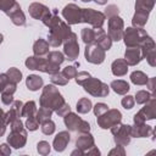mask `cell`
<instances>
[{"label": "cell", "mask_w": 156, "mask_h": 156, "mask_svg": "<svg viewBox=\"0 0 156 156\" xmlns=\"http://www.w3.org/2000/svg\"><path fill=\"white\" fill-rule=\"evenodd\" d=\"M71 33V28L67 23H65L62 20L57 21L55 24H52L50 27V33H49V45L57 48L60 46L63 40L69 35Z\"/></svg>", "instance_id": "cell-2"}, {"label": "cell", "mask_w": 156, "mask_h": 156, "mask_svg": "<svg viewBox=\"0 0 156 156\" xmlns=\"http://www.w3.org/2000/svg\"><path fill=\"white\" fill-rule=\"evenodd\" d=\"M65 124L69 130H73V132L88 133L90 130V124L72 112H68L65 116Z\"/></svg>", "instance_id": "cell-6"}, {"label": "cell", "mask_w": 156, "mask_h": 156, "mask_svg": "<svg viewBox=\"0 0 156 156\" xmlns=\"http://www.w3.org/2000/svg\"><path fill=\"white\" fill-rule=\"evenodd\" d=\"M90 77V74L88 73V72H85V71H83V72H77V74H76V82H77V84H79V85H82L88 78Z\"/></svg>", "instance_id": "cell-45"}, {"label": "cell", "mask_w": 156, "mask_h": 156, "mask_svg": "<svg viewBox=\"0 0 156 156\" xmlns=\"http://www.w3.org/2000/svg\"><path fill=\"white\" fill-rule=\"evenodd\" d=\"M26 66L29 69H37V71H41L49 74H54L58 72L60 66L54 65L51 62H49L46 58L41 57V56H30L27 58L26 61Z\"/></svg>", "instance_id": "cell-3"}, {"label": "cell", "mask_w": 156, "mask_h": 156, "mask_svg": "<svg viewBox=\"0 0 156 156\" xmlns=\"http://www.w3.org/2000/svg\"><path fill=\"white\" fill-rule=\"evenodd\" d=\"M112 73L117 77H122L128 72V65L123 58H117L112 62Z\"/></svg>", "instance_id": "cell-19"}, {"label": "cell", "mask_w": 156, "mask_h": 156, "mask_svg": "<svg viewBox=\"0 0 156 156\" xmlns=\"http://www.w3.org/2000/svg\"><path fill=\"white\" fill-rule=\"evenodd\" d=\"M147 37L146 32L143 28H127L126 32H123V37L124 38V44L128 48H135V46H140L141 41Z\"/></svg>", "instance_id": "cell-4"}, {"label": "cell", "mask_w": 156, "mask_h": 156, "mask_svg": "<svg viewBox=\"0 0 156 156\" xmlns=\"http://www.w3.org/2000/svg\"><path fill=\"white\" fill-rule=\"evenodd\" d=\"M26 127H27L28 130H35V129H38V127H39V122L37 121L35 116H33V117H28V119H27V122H26Z\"/></svg>", "instance_id": "cell-41"}, {"label": "cell", "mask_w": 156, "mask_h": 156, "mask_svg": "<svg viewBox=\"0 0 156 156\" xmlns=\"http://www.w3.org/2000/svg\"><path fill=\"white\" fill-rule=\"evenodd\" d=\"M155 0H136L135 2V10H143L150 12L151 9L154 7Z\"/></svg>", "instance_id": "cell-35"}, {"label": "cell", "mask_w": 156, "mask_h": 156, "mask_svg": "<svg viewBox=\"0 0 156 156\" xmlns=\"http://www.w3.org/2000/svg\"><path fill=\"white\" fill-rule=\"evenodd\" d=\"M16 6H18L16 0H0V10L4 11L6 15H9Z\"/></svg>", "instance_id": "cell-34"}, {"label": "cell", "mask_w": 156, "mask_h": 156, "mask_svg": "<svg viewBox=\"0 0 156 156\" xmlns=\"http://www.w3.org/2000/svg\"><path fill=\"white\" fill-rule=\"evenodd\" d=\"M7 16L11 18V21H12L13 24H16V26H24V24H26V16H24V13L22 12L20 5L16 6Z\"/></svg>", "instance_id": "cell-22"}, {"label": "cell", "mask_w": 156, "mask_h": 156, "mask_svg": "<svg viewBox=\"0 0 156 156\" xmlns=\"http://www.w3.org/2000/svg\"><path fill=\"white\" fill-rule=\"evenodd\" d=\"M108 37L115 41L121 40L123 37V21L117 15L108 18Z\"/></svg>", "instance_id": "cell-11"}, {"label": "cell", "mask_w": 156, "mask_h": 156, "mask_svg": "<svg viewBox=\"0 0 156 156\" xmlns=\"http://www.w3.org/2000/svg\"><path fill=\"white\" fill-rule=\"evenodd\" d=\"M121 118H122L121 112L118 110L111 108V110H107L101 116H98V124L101 128L107 129V128H111L113 124L121 122Z\"/></svg>", "instance_id": "cell-10"}, {"label": "cell", "mask_w": 156, "mask_h": 156, "mask_svg": "<svg viewBox=\"0 0 156 156\" xmlns=\"http://www.w3.org/2000/svg\"><path fill=\"white\" fill-rule=\"evenodd\" d=\"M11 108L16 112V115H17L18 117H22V108H23V104H22V101H15V102L12 104Z\"/></svg>", "instance_id": "cell-47"}, {"label": "cell", "mask_w": 156, "mask_h": 156, "mask_svg": "<svg viewBox=\"0 0 156 156\" xmlns=\"http://www.w3.org/2000/svg\"><path fill=\"white\" fill-rule=\"evenodd\" d=\"M26 84H27L29 90L35 91V90H38V89H40L43 87V78H40L37 74H30V76L27 77Z\"/></svg>", "instance_id": "cell-26"}, {"label": "cell", "mask_w": 156, "mask_h": 156, "mask_svg": "<svg viewBox=\"0 0 156 156\" xmlns=\"http://www.w3.org/2000/svg\"><path fill=\"white\" fill-rule=\"evenodd\" d=\"M46 60H48L49 62L54 63V65L60 66V65L65 61V57H63V54H61L60 51H51V52L48 54Z\"/></svg>", "instance_id": "cell-32"}, {"label": "cell", "mask_w": 156, "mask_h": 156, "mask_svg": "<svg viewBox=\"0 0 156 156\" xmlns=\"http://www.w3.org/2000/svg\"><path fill=\"white\" fill-rule=\"evenodd\" d=\"M82 39L85 44H91L95 41V30L93 28H84L82 29Z\"/></svg>", "instance_id": "cell-31"}, {"label": "cell", "mask_w": 156, "mask_h": 156, "mask_svg": "<svg viewBox=\"0 0 156 156\" xmlns=\"http://www.w3.org/2000/svg\"><path fill=\"white\" fill-rule=\"evenodd\" d=\"M84 90L88 91L93 96H106L108 94V87L104 82L99 80L98 78H93L91 76L82 84Z\"/></svg>", "instance_id": "cell-5"}, {"label": "cell", "mask_w": 156, "mask_h": 156, "mask_svg": "<svg viewBox=\"0 0 156 156\" xmlns=\"http://www.w3.org/2000/svg\"><path fill=\"white\" fill-rule=\"evenodd\" d=\"M76 146L80 150H87V149H90L91 146H94V139L89 134V132L88 133H82V135L76 141Z\"/></svg>", "instance_id": "cell-21"}, {"label": "cell", "mask_w": 156, "mask_h": 156, "mask_svg": "<svg viewBox=\"0 0 156 156\" xmlns=\"http://www.w3.org/2000/svg\"><path fill=\"white\" fill-rule=\"evenodd\" d=\"M111 88L115 93L119 94V95H124L128 90H129V84L126 82V80H122V79H118V80H113L111 83Z\"/></svg>", "instance_id": "cell-27"}, {"label": "cell", "mask_w": 156, "mask_h": 156, "mask_svg": "<svg viewBox=\"0 0 156 156\" xmlns=\"http://www.w3.org/2000/svg\"><path fill=\"white\" fill-rule=\"evenodd\" d=\"M111 132L115 135V143L117 145L124 146L130 141V126L121 124L119 122L111 127Z\"/></svg>", "instance_id": "cell-7"}, {"label": "cell", "mask_w": 156, "mask_h": 156, "mask_svg": "<svg viewBox=\"0 0 156 156\" xmlns=\"http://www.w3.org/2000/svg\"><path fill=\"white\" fill-rule=\"evenodd\" d=\"M62 73H63V74H65V77L69 80L71 78H74V77H76V74H77V69H76V67H74V66H67V67H65V68H63Z\"/></svg>", "instance_id": "cell-40"}, {"label": "cell", "mask_w": 156, "mask_h": 156, "mask_svg": "<svg viewBox=\"0 0 156 156\" xmlns=\"http://www.w3.org/2000/svg\"><path fill=\"white\" fill-rule=\"evenodd\" d=\"M134 98L133 96H130V95H127V96H124L123 99H122V101H121V104H122V106L124 107V108H127V110H130L133 106H134Z\"/></svg>", "instance_id": "cell-43"}, {"label": "cell", "mask_w": 156, "mask_h": 156, "mask_svg": "<svg viewBox=\"0 0 156 156\" xmlns=\"http://www.w3.org/2000/svg\"><path fill=\"white\" fill-rule=\"evenodd\" d=\"M63 44H65V55L68 57V60H76L79 55V45L77 43V35L76 33H69V35L63 40Z\"/></svg>", "instance_id": "cell-12"}, {"label": "cell", "mask_w": 156, "mask_h": 156, "mask_svg": "<svg viewBox=\"0 0 156 156\" xmlns=\"http://www.w3.org/2000/svg\"><path fill=\"white\" fill-rule=\"evenodd\" d=\"M149 134L152 135V128L149 126L144 124H139V126H130V136H136V138H143V136H147Z\"/></svg>", "instance_id": "cell-20"}, {"label": "cell", "mask_w": 156, "mask_h": 156, "mask_svg": "<svg viewBox=\"0 0 156 156\" xmlns=\"http://www.w3.org/2000/svg\"><path fill=\"white\" fill-rule=\"evenodd\" d=\"M96 4H99V5H105L106 2H107V0H94Z\"/></svg>", "instance_id": "cell-56"}, {"label": "cell", "mask_w": 156, "mask_h": 156, "mask_svg": "<svg viewBox=\"0 0 156 156\" xmlns=\"http://www.w3.org/2000/svg\"><path fill=\"white\" fill-rule=\"evenodd\" d=\"M113 154H121V155H124V150H123V146L118 145L116 149H113V150H111V151H110V155H113Z\"/></svg>", "instance_id": "cell-52"}, {"label": "cell", "mask_w": 156, "mask_h": 156, "mask_svg": "<svg viewBox=\"0 0 156 156\" xmlns=\"http://www.w3.org/2000/svg\"><path fill=\"white\" fill-rule=\"evenodd\" d=\"M65 104V100L57 88L54 85H46L43 89V94L40 96V106L48 107L52 111H56L61 105Z\"/></svg>", "instance_id": "cell-1"}, {"label": "cell", "mask_w": 156, "mask_h": 156, "mask_svg": "<svg viewBox=\"0 0 156 156\" xmlns=\"http://www.w3.org/2000/svg\"><path fill=\"white\" fill-rule=\"evenodd\" d=\"M51 82L54 84H57V85H66L68 83V79L65 77V74L61 72H57V73H54L51 74Z\"/></svg>", "instance_id": "cell-37"}, {"label": "cell", "mask_w": 156, "mask_h": 156, "mask_svg": "<svg viewBox=\"0 0 156 156\" xmlns=\"http://www.w3.org/2000/svg\"><path fill=\"white\" fill-rule=\"evenodd\" d=\"M94 30H95V41H96V44L100 45L105 51L110 50V48L112 45L111 38L101 28H94Z\"/></svg>", "instance_id": "cell-16"}, {"label": "cell", "mask_w": 156, "mask_h": 156, "mask_svg": "<svg viewBox=\"0 0 156 156\" xmlns=\"http://www.w3.org/2000/svg\"><path fill=\"white\" fill-rule=\"evenodd\" d=\"M26 140H27V133L24 129H21V130H11V134L7 136V141L11 146L16 147V149H20V147H23L24 144H26Z\"/></svg>", "instance_id": "cell-14"}, {"label": "cell", "mask_w": 156, "mask_h": 156, "mask_svg": "<svg viewBox=\"0 0 156 156\" xmlns=\"http://www.w3.org/2000/svg\"><path fill=\"white\" fill-rule=\"evenodd\" d=\"M146 105L139 111L141 115H143V117L145 118V121L146 119H152V118H155V115H156V110H155V99H154V96L147 101V102H145Z\"/></svg>", "instance_id": "cell-23"}, {"label": "cell", "mask_w": 156, "mask_h": 156, "mask_svg": "<svg viewBox=\"0 0 156 156\" xmlns=\"http://www.w3.org/2000/svg\"><path fill=\"white\" fill-rule=\"evenodd\" d=\"M51 113H52V110H50V108H48V107H43V106H41V107L39 108V111H37V112H35V118H37V121H38L39 123H43V122H45V121L50 119Z\"/></svg>", "instance_id": "cell-28"}, {"label": "cell", "mask_w": 156, "mask_h": 156, "mask_svg": "<svg viewBox=\"0 0 156 156\" xmlns=\"http://www.w3.org/2000/svg\"><path fill=\"white\" fill-rule=\"evenodd\" d=\"M49 12H50V10L45 5L39 4V2H33L29 6V13H30V16L34 17V18H37V20H43Z\"/></svg>", "instance_id": "cell-17"}, {"label": "cell", "mask_w": 156, "mask_h": 156, "mask_svg": "<svg viewBox=\"0 0 156 156\" xmlns=\"http://www.w3.org/2000/svg\"><path fill=\"white\" fill-rule=\"evenodd\" d=\"M85 60L94 65H100L105 60V50L96 43L87 44L85 48Z\"/></svg>", "instance_id": "cell-8"}, {"label": "cell", "mask_w": 156, "mask_h": 156, "mask_svg": "<svg viewBox=\"0 0 156 156\" xmlns=\"http://www.w3.org/2000/svg\"><path fill=\"white\" fill-rule=\"evenodd\" d=\"M88 155H100V151L95 146H91V150H88Z\"/></svg>", "instance_id": "cell-54"}, {"label": "cell", "mask_w": 156, "mask_h": 156, "mask_svg": "<svg viewBox=\"0 0 156 156\" xmlns=\"http://www.w3.org/2000/svg\"><path fill=\"white\" fill-rule=\"evenodd\" d=\"M5 129H6V123L5 122H0V136L5 133Z\"/></svg>", "instance_id": "cell-55"}, {"label": "cell", "mask_w": 156, "mask_h": 156, "mask_svg": "<svg viewBox=\"0 0 156 156\" xmlns=\"http://www.w3.org/2000/svg\"><path fill=\"white\" fill-rule=\"evenodd\" d=\"M35 112H37V107H35L34 101H28L27 104L23 105V108H22L23 117H33L35 116Z\"/></svg>", "instance_id": "cell-33"}, {"label": "cell", "mask_w": 156, "mask_h": 156, "mask_svg": "<svg viewBox=\"0 0 156 156\" xmlns=\"http://www.w3.org/2000/svg\"><path fill=\"white\" fill-rule=\"evenodd\" d=\"M151 98H152V95H151L150 93H147V91H145V90H139V91L136 93V95H135V100H134V101H136V104H145V102H147Z\"/></svg>", "instance_id": "cell-38"}, {"label": "cell", "mask_w": 156, "mask_h": 156, "mask_svg": "<svg viewBox=\"0 0 156 156\" xmlns=\"http://www.w3.org/2000/svg\"><path fill=\"white\" fill-rule=\"evenodd\" d=\"M33 51L35 56H44L49 54V43L41 38H39L34 45H33Z\"/></svg>", "instance_id": "cell-24"}, {"label": "cell", "mask_w": 156, "mask_h": 156, "mask_svg": "<svg viewBox=\"0 0 156 156\" xmlns=\"http://www.w3.org/2000/svg\"><path fill=\"white\" fill-rule=\"evenodd\" d=\"M41 132L46 135H50L55 132V123L51 119H48L45 122L41 123Z\"/></svg>", "instance_id": "cell-39"}, {"label": "cell", "mask_w": 156, "mask_h": 156, "mask_svg": "<svg viewBox=\"0 0 156 156\" xmlns=\"http://www.w3.org/2000/svg\"><path fill=\"white\" fill-rule=\"evenodd\" d=\"M68 112H71V108H69V105L68 104H63V105H61L57 110H56V113L58 115V116H61V117H65Z\"/></svg>", "instance_id": "cell-46"}, {"label": "cell", "mask_w": 156, "mask_h": 156, "mask_svg": "<svg viewBox=\"0 0 156 156\" xmlns=\"http://www.w3.org/2000/svg\"><path fill=\"white\" fill-rule=\"evenodd\" d=\"M10 82L11 80L9 79V77L6 76V73H0V91H2Z\"/></svg>", "instance_id": "cell-48"}, {"label": "cell", "mask_w": 156, "mask_h": 156, "mask_svg": "<svg viewBox=\"0 0 156 156\" xmlns=\"http://www.w3.org/2000/svg\"><path fill=\"white\" fill-rule=\"evenodd\" d=\"M107 110H108V106L106 104H104V102H99V104H96L94 106V113H95V116H101Z\"/></svg>", "instance_id": "cell-44"}, {"label": "cell", "mask_w": 156, "mask_h": 156, "mask_svg": "<svg viewBox=\"0 0 156 156\" xmlns=\"http://www.w3.org/2000/svg\"><path fill=\"white\" fill-rule=\"evenodd\" d=\"M10 152H11V150L6 144H1L0 145V154L1 155H9Z\"/></svg>", "instance_id": "cell-51"}, {"label": "cell", "mask_w": 156, "mask_h": 156, "mask_svg": "<svg viewBox=\"0 0 156 156\" xmlns=\"http://www.w3.org/2000/svg\"><path fill=\"white\" fill-rule=\"evenodd\" d=\"M146 84L149 85V88H150V90H151V91H154V90H155V78H151L150 80L147 79Z\"/></svg>", "instance_id": "cell-53"}, {"label": "cell", "mask_w": 156, "mask_h": 156, "mask_svg": "<svg viewBox=\"0 0 156 156\" xmlns=\"http://www.w3.org/2000/svg\"><path fill=\"white\" fill-rule=\"evenodd\" d=\"M6 76L9 77V79H10L11 82H13V83H16V84L22 79V73H21V71L17 69V68H15V67L9 68V71L6 72Z\"/></svg>", "instance_id": "cell-36"}, {"label": "cell", "mask_w": 156, "mask_h": 156, "mask_svg": "<svg viewBox=\"0 0 156 156\" xmlns=\"http://www.w3.org/2000/svg\"><path fill=\"white\" fill-rule=\"evenodd\" d=\"M62 16L67 21L68 24H77L82 22V9L74 4H69L65 6L62 10Z\"/></svg>", "instance_id": "cell-13"}, {"label": "cell", "mask_w": 156, "mask_h": 156, "mask_svg": "<svg viewBox=\"0 0 156 156\" xmlns=\"http://www.w3.org/2000/svg\"><path fill=\"white\" fill-rule=\"evenodd\" d=\"M83 2H88V1H91V0H82Z\"/></svg>", "instance_id": "cell-57"}, {"label": "cell", "mask_w": 156, "mask_h": 156, "mask_svg": "<svg viewBox=\"0 0 156 156\" xmlns=\"http://www.w3.org/2000/svg\"><path fill=\"white\" fill-rule=\"evenodd\" d=\"M91 101L87 98H82L80 100H78L77 102V111L79 113H88L91 110Z\"/></svg>", "instance_id": "cell-30"}, {"label": "cell", "mask_w": 156, "mask_h": 156, "mask_svg": "<svg viewBox=\"0 0 156 156\" xmlns=\"http://www.w3.org/2000/svg\"><path fill=\"white\" fill-rule=\"evenodd\" d=\"M13 94H7V93H1V101L5 105H10L13 102Z\"/></svg>", "instance_id": "cell-50"}, {"label": "cell", "mask_w": 156, "mask_h": 156, "mask_svg": "<svg viewBox=\"0 0 156 156\" xmlns=\"http://www.w3.org/2000/svg\"><path fill=\"white\" fill-rule=\"evenodd\" d=\"M69 136L71 135L68 132H60L54 139V149L56 151H60V152L63 151L66 149L67 144L69 143V139H71Z\"/></svg>", "instance_id": "cell-18"}, {"label": "cell", "mask_w": 156, "mask_h": 156, "mask_svg": "<svg viewBox=\"0 0 156 156\" xmlns=\"http://www.w3.org/2000/svg\"><path fill=\"white\" fill-rule=\"evenodd\" d=\"M130 80L136 84V85H144L146 84L147 82V77L145 73H143L141 71H134L132 74H130Z\"/></svg>", "instance_id": "cell-29"}, {"label": "cell", "mask_w": 156, "mask_h": 156, "mask_svg": "<svg viewBox=\"0 0 156 156\" xmlns=\"http://www.w3.org/2000/svg\"><path fill=\"white\" fill-rule=\"evenodd\" d=\"M105 15L111 17V16H115V15H118V7L115 6V5H110L106 7V11H105Z\"/></svg>", "instance_id": "cell-49"}, {"label": "cell", "mask_w": 156, "mask_h": 156, "mask_svg": "<svg viewBox=\"0 0 156 156\" xmlns=\"http://www.w3.org/2000/svg\"><path fill=\"white\" fill-rule=\"evenodd\" d=\"M143 58V55H141V50L139 46H135V48H128L126 50V55H124V61L127 62V65H130V66H134L136 63H139Z\"/></svg>", "instance_id": "cell-15"}, {"label": "cell", "mask_w": 156, "mask_h": 156, "mask_svg": "<svg viewBox=\"0 0 156 156\" xmlns=\"http://www.w3.org/2000/svg\"><path fill=\"white\" fill-rule=\"evenodd\" d=\"M147 17H149V12L147 11H143V10H136L135 11V15L133 17V26L136 27V28H141L146 21H147Z\"/></svg>", "instance_id": "cell-25"}, {"label": "cell", "mask_w": 156, "mask_h": 156, "mask_svg": "<svg viewBox=\"0 0 156 156\" xmlns=\"http://www.w3.org/2000/svg\"><path fill=\"white\" fill-rule=\"evenodd\" d=\"M1 41H2V35L0 34V43H1Z\"/></svg>", "instance_id": "cell-58"}, {"label": "cell", "mask_w": 156, "mask_h": 156, "mask_svg": "<svg viewBox=\"0 0 156 156\" xmlns=\"http://www.w3.org/2000/svg\"><path fill=\"white\" fill-rule=\"evenodd\" d=\"M82 22L90 23L94 28H101L105 22V15L93 9H82Z\"/></svg>", "instance_id": "cell-9"}, {"label": "cell", "mask_w": 156, "mask_h": 156, "mask_svg": "<svg viewBox=\"0 0 156 156\" xmlns=\"http://www.w3.org/2000/svg\"><path fill=\"white\" fill-rule=\"evenodd\" d=\"M37 149H38V152L40 155H48L50 152V145L48 141H39Z\"/></svg>", "instance_id": "cell-42"}]
</instances>
